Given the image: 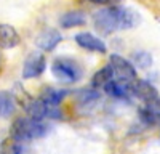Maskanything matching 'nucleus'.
Instances as JSON below:
<instances>
[{
    "instance_id": "f257e3e1",
    "label": "nucleus",
    "mask_w": 160,
    "mask_h": 154,
    "mask_svg": "<svg viewBox=\"0 0 160 154\" xmlns=\"http://www.w3.org/2000/svg\"><path fill=\"white\" fill-rule=\"evenodd\" d=\"M141 21L139 15L131 8L111 5L102 10H98L93 15V23L98 32L101 34H112L117 31H127L133 29Z\"/></svg>"
},
{
    "instance_id": "ddd939ff",
    "label": "nucleus",
    "mask_w": 160,
    "mask_h": 154,
    "mask_svg": "<svg viewBox=\"0 0 160 154\" xmlns=\"http://www.w3.org/2000/svg\"><path fill=\"white\" fill-rule=\"evenodd\" d=\"M87 23V16L83 11H78V10H74V11H68L59 18V24L61 28L64 29H71V28H78V26H83Z\"/></svg>"
},
{
    "instance_id": "dca6fc26",
    "label": "nucleus",
    "mask_w": 160,
    "mask_h": 154,
    "mask_svg": "<svg viewBox=\"0 0 160 154\" xmlns=\"http://www.w3.org/2000/svg\"><path fill=\"white\" fill-rule=\"evenodd\" d=\"M16 109V103L13 95L8 92H0V117H8L15 112Z\"/></svg>"
},
{
    "instance_id": "2eb2a0df",
    "label": "nucleus",
    "mask_w": 160,
    "mask_h": 154,
    "mask_svg": "<svg viewBox=\"0 0 160 154\" xmlns=\"http://www.w3.org/2000/svg\"><path fill=\"white\" fill-rule=\"evenodd\" d=\"M104 92L109 96H114V98H118V100H127V98L131 96V85L112 80L108 87L104 88Z\"/></svg>"
},
{
    "instance_id": "1a4fd4ad",
    "label": "nucleus",
    "mask_w": 160,
    "mask_h": 154,
    "mask_svg": "<svg viewBox=\"0 0 160 154\" xmlns=\"http://www.w3.org/2000/svg\"><path fill=\"white\" fill-rule=\"evenodd\" d=\"M62 40V35L59 31L56 29H45L42 31L37 38H35V45L40 48V50H43V51H51V50H55Z\"/></svg>"
},
{
    "instance_id": "6e6552de",
    "label": "nucleus",
    "mask_w": 160,
    "mask_h": 154,
    "mask_svg": "<svg viewBox=\"0 0 160 154\" xmlns=\"http://www.w3.org/2000/svg\"><path fill=\"white\" fill-rule=\"evenodd\" d=\"M131 96L144 101V105H146V103L154 101L158 96V92H157V88L151 82L139 79V80H135L131 84Z\"/></svg>"
},
{
    "instance_id": "f03ea898",
    "label": "nucleus",
    "mask_w": 160,
    "mask_h": 154,
    "mask_svg": "<svg viewBox=\"0 0 160 154\" xmlns=\"http://www.w3.org/2000/svg\"><path fill=\"white\" fill-rule=\"evenodd\" d=\"M50 132V127L42 122V121H35L29 116L26 117H16L11 124V130H10V136L16 138L21 143H28V141L42 138Z\"/></svg>"
},
{
    "instance_id": "423d86ee",
    "label": "nucleus",
    "mask_w": 160,
    "mask_h": 154,
    "mask_svg": "<svg viewBox=\"0 0 160 154\" xmlns=\"http://www.w3.org/2000/svg\"><path fill=\"white\" fill-rule=\"evenodd\" d=\"M47 69V58L40 51H32L26 58L24 66H22V77L24 79H35L40 74H43Z\"/></svg>"
},
{
    "instance_id": "4468645a",
    "label": "nucleus",
    "mask_w": 160,
    "mask_h": 154,
    "mask_svg": "<svg viewBox=\"0 0 160 154\" xmlns=\"http://www.w3.org/2000/svg\"><path fill=\"white\" fill-rule=\"evenodd\" d=\"M112 80H114V72H112V69H111L109 64H106L104 68H101L99 71H96V74L93 75L91 87L95 88V90H99V88L104 90Z\"/></svg>"
},
{
    "instance_id": "6ab92c4d",
    "label": "nucleus",
    "mask_w": 160,
    "mask_h": 154,
    "mask_svg": "<svg viewBox=\"0 0 160 154\" xmlns=\"http://www.w3.org/2000/svg\"><path fill=\"white\" fill-rule=\"evenodd\" d=\"M131 59L135 61V64L138 68H149L152 64V56L148 53V51H135Z\"/></svg>"
},
{
    "instance_id": "9b49d317",
    "label": "nucleus",
    "mask_w": 160,
    "mask_h": 154,
    "mask_svg": "<svg viewBox=\"0 0 160 154\" xmlns=\"http://www.w3.org/2000/svg\"><path fill=\"white\" fill-rule=\"evenodd\" d=\"M19 42H21V37L18 31L10 24L0 23V48H5V50L15 48L19 45Z\"/></svg>"
},
{
    "instance_id": "a211bd4d",
    "label": "nucleus",
    "mask_w": 160,
    "mask_h": 154,
    "mask_svg": "<svg viewBox=\"0 0 160 154\" xmlns=\"http://www.w3.org/2000/svg\"><path fill=\"white\" fill-rule=\"evenodd\" d=\"M78 95V103L82 106H87V105H91V103H95L96 100H99V93L98 90L95 88H88V90H80V92L77 93Z\"/></svg>"
},
{
    "instance_id": "0eeeda50",
    "label": "nucleus",
    "mask_w": 160,
    "mask_h": 154,
    "mask_svg": "<svg viewBox=\"0 0 160 154\" xmlns=\"http://www.w3.org/2000/svg\"><path fill=\"white\" fill-rule=\"evenodd\" d=\"M74 40L78 47H82L88 51H95V53H106L108 51L106 44L91 32H78V34H75Z\"/></svg>"
},
{
    "instance_id": "39448f33",
    "label": "nucleus",
    "mask_w": 160,
    "mask_h": 154,
    "mask_svg": "<svg viewBox=\"0 0 160 154\" xmlns=\"http://www.w3.org/2000/svg\"><path fill=\"white\" fill-rule=\"evenodd\" d=\"M26 112L29 117L35 119V121H42L43 119H61V111L56 106H51L48 103L42 101V100H31L26 103Z\"/></svg>"
},
{
    "instance_id": "7ed1b4c3",
    "label": "nucleus",
    "mask_w": 160,
    "mask_h": 154,
    "mask_svg": "<svg viewBox=\"0 0 160 154\" xmlns=\"http://www.w3.org/2000/svg\"><path fill=\"white\" fill-rule=\"evenodd\" d=\"M51 74L62 84H74L82 77V68L72 58H56L51 63Z\"/></svg>"
},
{
    "instance_id": "aec40b11",
    "label": "nucleus",
    "mask_w": 160,
    "mask_h": 154,
    "mask_svg": "<svg viewBox=\"0 0 160 154\" xmlns=\"http://www.w3.org/2000/svg\"><path fill=\"white\" fill-rule=\"evenodd\" d=\"M88 2L95 3V5H106V7H111V5H115L118 0H88Z\"/></svg>"
},
{
    "instance_id": "20e7f679",
    "label": "nucleus",
    "mask_w": 160,
    "mask_h": 154,
    "mask_svg": "<svg viewBox=\"0 0 160 154\" xmlns=\"http://www.w3.org/2000/svg\"><path fill=\"white\" fill-rule=\"evenodd\" d=\"M109 66L114 72V80L128 84L131 85L136 80V68L133 66V63L125 59L120 55H111L109 58Z\"/></svg>"
},
{
    "instance_id": "f3484780",
    "label": "nucleus",
    "mask_w": 160,
    "mask_h": 154,
    "mask_svg": "<svg viewBox=\"0 0 160 154\" xmlns=\"http://www.w3.org/2000/svg\"><path fill=\"white\" fill-rule=\"evenodd\" d=\"M22 143L13 136H7L0 141V154H21Z\"/></svg>"
},
{
    "instance_id": "9d476101",
    "label": "nucleus",
    "mask_w": 160,
    "mask_h": 154,
    "mask_svg": "<svg viewBox=\"0 0 160 154\" xmlns=\"http://www.w3.org/2000/svg\"><path fill=\"white\" fill-rule=\"evenodd\" d=\"M139 119L146 125H157L160 124V96H157L154 101L146 103L139 108Z\"/></svg>"
},
{
    "instance_id": "f8f14e48",
    "label": "nucleus",
    "mask_w": 160,
    "mask_h": 154,
    "mask_svg": "<svg viewBox=\"0 0 160 154\" xmlns=\"http://www.w3.org/2000/svg\"><path fill=\"white\" fill-rule=\"evenodd\" d=\"M68 90L66 88H55V87H45L42 90V95H40V100L48 103V105L51 106H59L61 101L68 96Z\"/></svg>"
}]
</instances>
